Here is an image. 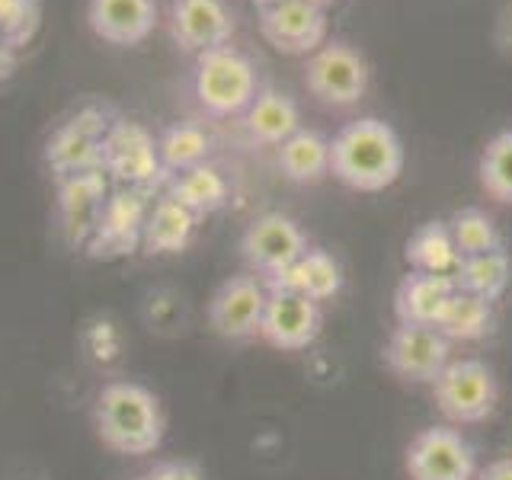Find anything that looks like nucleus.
<instances>
[{
    "instance_id": "f257e3e1",
    "label": "nucleus",
    "mask_w": 512,
    "mask_h": 480,
    "mask_svg": "<svg viewBox=\"0 0 512 480\" xmlns=\"http://www.w3.org/2000/svg\"><path fill=\"white\" fill-rule=\"evenodd\" d=\"M404 170L400 135L381 119L346 122L330 141V176L356 192H381Z\"/></svg>"
},
{
    "instance_id": "f03ea898",
    "label": "nucleus",
    "mask_w": 512,
    "mask_h": 480,
    "mask_svg": "<svg viewBox=\"0 0 512 480\" xmlns=\"http://www.w3.org/2000/svg\"><path fill=\"white\" fill-rule=\"evenodd\" d=\"M93 426L103 445L119 455H148L164 442L160 400L135 381H109L96 394Z\"/></svg>"
},
{
    "instance_id": "7ed1b4c3",
    "label": "nucleus",
    "mask_w": 512,
    "mask_h": 480,
    "mask_svg": "<svg viewBox=\"0 0 512 480\" xmlns=\"http://www.w3.org/2000/svg\"><path fill=\"white\" fill-rule=\"evenodd\" d=\"M192 90H196V100L205 112L234 116V112H244L253 103L256 71L247 55H240L231 45H221L196 58Z\"/></svg>"
},
{
    "instance_id": "20e7f679",
    "label": "nucleus",
    "mask_w": 512,
    "mask_h": 480,
    "mask_svg": "<svg viewBox=\"0 0 512 480\" xmlns=\"http://www.w3.org/2000/svg\"><path fill=\"white\" fill-rule=\"evenodd\" d=\"M100 170L116 180L119 186L148 192L151 186H160L170 180V173L160 164L157 141L144 125L128 119H112L106 141H103V160Z\"/></svg>"
},
{
    "instance_id": "39448f33",
    "label": "nucleus",
    "mask_w": 512,
    "mask_h": 480,
    "mask_svg": "<svg viewBox=\"0 0 512 480\" xmlns=\"http://www.w3.org/2000/svg\"><path fill=\"white\" fill-rule=\"evenodd\" d=\"M112 125V116L100 106H84L74 116L58 122L45 141V164L58 180L68 176L100 170L103 160V141Z\"/></svg>"
},
{
    "instance_id": "423d86ee",
    "label": "nucleus",
    "mask_w": 512,
    "mask_h": 480,
    "mask_svg": "<svg viewBox=\"0 0 512 480\" xmlns=\"http://www.w3.org/2000/svg\"><path fill=\"white\" fill-rule=\"evenodd\" d=\"M304 87L330 109L356 106L368 90V61L343 39L324 42L304 64Z\"/></svg>"
},
{
    "instance_id": "0eeeda50",
    "label": "nucleus",
    "mask_w": 512,
    "mask_h": 480,
    "mask_svg": "<svg viewBox=\"0 0 512 480\" xmlns=\"http://www.w3.org/2000/svg\"><path fill=\"white\" fill-rule=\"evenodd\" d=\"M432 394H436L439 410L452 423H480L487 420L496 407V378L487 362L480 359H452L442 375L432 381Z\"/></svg>"
},
{
    "instance_id": "6e6552de",
    "label": "nucleus",
    "mask_w": 512,
    "mask_h": 480,
    "mask_svg": "<svg viewBox=\"0 0 512 480\" xmlns=\"http://www.w3.org/2000/svg\"><path fill=\"white\" fill-rule=\"evenodd\" d=\"M410 480H474L477 452L452 426H426L407 445Z\"/></svg>"
},
{
    "instance_id": "1a4fd4ad",
    "label": "nucleus",
    "mask_w": 512,
    "mask_h": 480,
    "mask_svg": "<svg viewBox=\"0 0 512 480\" xmlns=\"http://www.w3.org/2000/svg\"><path fill=\"white\" fill-rule=\"evenodd\" d=\"M148 192L119 186L109 192V199L96 221V231L87 240V250L96 260H116V256H128L141 247L144 221H148Z\"/></svg>"
},
{
    "instance_id": "9d476101",
    "label": "nucleus",
    "mask_w": 512,
    "mask_h": 480,
    "mask_svg": "<svg viewBox=\"0 0 512 480\" xmlns=\"http://www.w3.org/2000/svg\"><path fill=\"white\" fill-rule=\"evenodd\" d=\"M384 362L397 378L432 384L452 362V343L439 333V327L397 324L388 346H384Z\"/></svg>"
},
{
    "instance_id": "9b49d317",
    "label": "nucleus",
    "mask_w": 512,
    "mask_h": 480,
    "mask_svg": "<svg viewBox=\"0 0 512 480\" xmlns=\"http://www.w3.org/2000/svg\"><path fill=\"white\" fill-rule=\"evenodd\" d=\"M269 292L263 279L256 276H231L218 285V292L208 301V320L212 330L224 340H250L260 336Z\"/></svg>"
},
{
    "instance_id": "f8f14e48",
    "label": "nucleus",
    "mask_w": 512,
    "mask_h": 480,
    "mask_svg": "<svg viewBox=\"0 0 512 480\" xmlns=\"http://www.w3.org/2000/svg\"><path fill=\"white\" fill-rule=\"evenodd\" d=\"M240 250H244V260L266 279L292 266L308 250V237H304V231L288 215L269 212L256 218L244 231Z\"/></svg>"
},
{
    "instance_id": "ddd939ff",
    "label": "nucleus",
    "mask_w": 512,
    "mask_h": 480,
    "mask_svg": "<svg viewBox=\"0 0 512 480\" xmlns=\"http://www.w3.org/2000/svg\"><path fill=\"white\" fill-rule=\"evenodd\" d=\"M260 32L282 55H314L327 39V13L308 0H282L260 10Z\"/></svg>"
},
{
    "instance_id": "4468645a",
    "label": "nucleus",
    "mask_w": 512,
    "mask_h": 480,
    "mask_svg": "<svg viewBox=\"0 0 512 480\" xmlns=\"http://www.w3.org/2000/svg\"><path fill=\"white\" fill-rule=\"evenodd\" d=\"M320 327H324V311L317 301L298 292H269L260 327V336L269 346L285 352L308 349L320 336Z\"/></svg>"
},
{
    "instance_id": "2eb2a0df",
    "label": "nucleus",
    "mask_w": 512,
    "mask_h": 480,
    "mask_svg": "<svg viewBox=\"0 0 512 480\" xmlns=\"http://www.w3.org/2000/svg\"><path fill=\"white\" fill-rule=\"evenodd\" d=\"M109 192H112L109 176L103 170H87V173L68 176V180H58V215H61V231L68 237V244L87 247Z\"/></svg>"
},
{
    "instance_id": "dca6fc26",
    "label": "nucleus",
    "mask_w": 512,
    "mask_h": 480,
    "mask_svg": "<svg viewBox=\"0 0 512 480\" xmlns=\"http://www.w3.org/2000/svg\"><path fill=\"white\" fill-rule=\"evenodd\" d=\"M231 32L234 23L221 0H173L170 4V36L189 55L228 45Z\"/></svg>"
},
{
    "instance_id": "f3484780",
    "label": "nucleus",
    "mask_w": 512,
    "mask_h": 480,
    "mask_svg": "<svg viewBox=\"0 0 512 480\" xmlns=\"http://www.w3.org/2000/svg\"><path fill=\"white\" fill-rule=\"evenodd\" d=\"M87 23L109 45H138L154 32L157 4L154 0H90Z\"/></svg>"
},
{
    "instance_id": "a211bd4d",
    "label": "nucleus",
    "mask_w": 512,
    "mask_h": 480,
    "mask_svg": "<svg viewBox=\"0 0 512 480\" xmlns=\"http://www.w3.org/2000/svg\"><path fill=\"white\" fill-rule=\"evenodd\" d=\"M263 285H266V292H298L304 298L324 304V301L340 295L343 269H340V263H336L327 250H311L308 247L285 272L266 276Z\"/></svg>"
},
{
    "instance_id": "6ab92c4d",
    "label": "nucleus",
    "mask_w": 512,
    "mask_h": 480,
    "mask_svg": "<svg viewBox=\"0 0 512 480\" xmlns=\"http://www.w3.org/2000/svg\"><path fill=\"white\" fill-rule=\"evenodd\" d=\"M455 292V282L445 276H429V272L410 269L400 279L394 292V314L397 324H416V327H436L445 311L448 298Z\"/></svg>"
},
{
    "instance_id": "aec40b11",
    "label": "nucleus",
    "mask_w": 512,
    "mask_h": 480,
    "mask_svg": "<svg viewBox=\"0 0 512 480\" xmlns=\"http://www.w3.org/2000/svg\"><path fill=\"white\" fill-rule=\"evenodd\" d=\"M301 128V116L292 96L279 90H263L244 109V132L260 144H282Z\"/></svg>"
},
{
    "instance_id": "412c9836",
    "label": "nucleus",
    "mask_w": 512,
    "mask_h": 480,
    "mask_svg": "<svg viewBox=\"0 0 512 480\" xmlns=\"http://www.w3.org/2000/svg\"><path fill=\"white\" fill-rule=\"evenodd\" d=\"M404 256L410 269L416 272H429V276H445L455 279V272L461 266V253L448 231V221H426L420 224L404 247Z\"/></svg>"
},
{
    "instance_id": "4be33fe9",
    "label": "nucleus",
    "mask_w": 512,
    "mask_h": 480,
    "mask_svg": "<svg viewBox=\"0 0 512 480\" xmlns=\"http://www.w3.org/2000/svg\"><path fill=\"white\" fill-rule=\"evenodd\" d=\"M279 170L288 183L311 186L330 176V138L311 128H298L279 144Z\"/></svg>"
},
{
    "instance_id": "5701e85b",
    "label": "nucleus",
    "mask_w": 512,
    "mask_h": 480,
    "mask_svg": "<svg viewBox=\"0 0 512 480\" xmlns=\"http://www.w3.org/2000/svg\"><path fill=\"white\" fill-rule=\"evenodd\" d=\"M196 215L183 208L176 199L160 196L151 212L148 221H144V234H141V247L148 253H180L189 247L192 234H196Z\"/></svg>"
},
{
    "instance_id": "b1692460",
    "label": "nucleus",
    "mask_w": 512,
    "mask_h": 480,
    "mask_svg": "<svg viewBox=\"0 0 512 480\" xmlns=\"http://www.w3.org/2000/svg\"><path fill=\"white\" fill-rule=\"evenodd\" d=\"M167 196L189 208L196 218H202L224 208V202H228V183H224V176L215 167L199 164L192 170L173 173L167 180Z\"/></svg>"
},
{
    "instance_id": "393cba45",
    "label": "nucleus",
    "mask_w": 512,
    "mask_h": 480,
    "mask_svg": "<svg viewBox=\"0 0 512 480\" xmlns=\"http://www.w3.org/2000/svg\"><path fill=\"white\" fill-rule=\"evenodd\" d=\"M436 327H439V333L445 336L448 343L484 340V336L493 330V304L471 295V292H461V288H455Z\"/></svg>"
},
{
    "instance_id": "a878e982",
    "label": "nucleus",
    "mask_w": 512,
    "mask_h": 480,
    "mask_svg": "<svg viewBox=\"0 0 512 480\" xmlns=\"http://www.w3.org/2000/svg\"><path fill=\"white\" fill-rule=\"evenodd\" d=\"M509 276H512L509 253L503 247H496L490 253L461 260L452 282H455V288H461V292H471V295L493 304L509 288Z\"/></svg>"
},
{
    "instance_id": "bb28decb",
    "label": "nucleus",
    "mask_w": 512,
    "mask_h": 480,
    "mask_svg": "<svg viewBox=\"0 0 512 480\" xmlns=\"http://www.w3.org/2000/svg\"><path fill=\"white\" fill-rule=\"evenodd\" d=\"M208 151H212V138H208L205 128L192 125V122H176L157 138L160 164H164V170L170 176L205 164Z\"/></svg>"
},
{
    "instance_id": "cd10ccee",
    "label": "nucleus",
    "mask_w": 512,
    "mask_h": 480,
    "mask_svg": "<svg viewBox=\"0 0 512 480\" xmlns=\"http://www.w3.org/2000/svg\"><path fill=\"white\" fill-rule=\"evenodd\" d=\"M477 176L490 199L512 205V128L487 141L477 164Z\"/></svg>"
},
{
    "instance_id": "c85d7f7f",
    "label": "nucleus",
    "mask_w": 512,
    "mask_h": 480,
    "mask_svg": "<svg viewBox=\"0 0 512 480\" xmlns=\"http://www.w3.org/2000/svg\"><path fill=\"white\" fill-rule=\"evenodd\" d=\"M448 231H452V240L461 253V260L503 247L496 221L487 212H480V208H458L452 221H448Z\"/></svg>"
},
{
    "instance_id": "c756f323",
    "label": "nucleus",
    "mask_w": 512,
    "mask_h": 480,
    "mask_svg": "<svg viewBox=\"0 0 512 480\" xmlns=\"http://www.w3.org/2000/svg\"><path fill=\"white\" fill-rule=\"evenodd\" d=\"M42 23V0H0V32L23 48L32 42Z\"/></svg>"
},
{
    "instance_id": "7c9ffc66",
    "label": "nucleus",
    "mask_w": 512,
    "mask_h": 480,
    "mask_svg": "<svg viewBox=\"0 0 512 480\" xmlns=\"http://www.w3.org/2000/svg\"><path fill=\"white\" fill-rule=\"evenodd\" d=\"M144 480H202V474L189 461H160L144 474Z\"/></svg>"
},
{
    "instance_id": "2f4dec72",
    "label": "nucleus",
    "mask_w": 512,
    "mask_h": 480,
    "mask_svg": "<svg viewBox=\"0 0 512 480\" xmlns=\"http://www.w3.org/2000/svg\"><path fill=\"white\" fill-rule=\"evenodd\" d=\"M16 58H20V48L0 32V80H7L16 71Z\"/></svg>"
},
{
    "instance_id": "473e14b6",
    "label": "nucleus",
    "mask_w": 512,
    "mask_h": 480,
    "mask_svg": "<svg viewBox=\"0 0 512 480\" xmlns=\"http://www.w3.org/2000/svg\"><path fill=\"white\" fill-rule=\"evenodd\" d=\"M474 480H512V458H496L487 468H480Z\"/></svg>"
},
{
    "instance_id": "72a5a7b5",
    "label": "nucleus",
    "mask_w": 512,
    "mask_h": 480,
    "mask_svg": "<svg viewBox=\"0 0 512 480\" xmlns=\"http://www.w3.org/2000/svg\"><path fill=\"white\" fill-rule=\"evenodd\" d=\"M253 4H256V7H260V10H269V7H276V4H282V0H253Z\"/></svg>"
},
{
    "instance_id": "f704fd0d",
    "label": "nucleus",
    "mask_w": 512,
    "mask_h": 480,
    "mask_svg": "<svg viewBox=\"0 0 512 480\" xmlns=\"http://www.w3.org/2000/svg\"><path fill=\"white\" fill-rule=\"evenodd\" d=\"M308 4H314V7H320V10H324L327 4H333V0H308Z\"/></svg>"
},
{
    "instance_id": "c9c22d12",
    "label": "nucleus",
    "mask_w": 512,
    "mask_h": 480,
    "mask_svg": "<svg viewBox=\"0 0 512 480\" xmlns=\"http://www.w3.org/2000/svg\"><path fill=\"white\" fill-rule=\"evenodd\" d=\"M135 480H144V477H135Z\"/></svg>"
}]
</instances>
